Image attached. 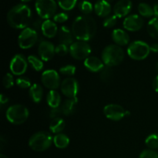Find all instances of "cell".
Instances as JSON below:
<instances>
[{
    "mask_svg": "<svg viewBox=\"0 0 158 158\" xmlns=\"http://www.w3.org/2000/svg\"><path fill=\"white\" fill-rule=\"evenodd\" d=\"M72 32L74 37L79 41H89L97 32L95 19L89 15L77 17L73 23Z\"/></svg>",
    "mask_w": 158,
    "mask_h": 158,
    "instance_id": "1",
    "label": "cell"
},
{
    "mask_svg": "<svg viewBox=\"0 0 158 158\" xmlns=\"http://www.w3.org/2000/svg\"><path fill=\"white\" fill-rule=\"evenodd\" d=\"M32 19V10L25 4H18L8 12L7 22L11 27L24 29L28 27Z\"/></svg>",
    "mask_w": 158,
    "mask_h": 158,
    "instance_id": "2",
    "label": "cell"
},
{
    "mask_svg": "<svg viewBox=\"0 0 158 158\" xmlns=\"http://www.w3.org/2000/svg\"><path fill=\"white\" fill-rule=\"evenodd\" d=\"M101 58L105 66L113 67L120 65L124 59V52L120 46L111 44L103 49Z\"/></svg>",
    "mask_w": 158,
    "mask_h": 158,
    "instance_id": "3",
    "label": "cell"
},
{
    "mask_svg": "<svg viewBox=\"0 0 158 158\" xmlns=\"http://www.w3.org/2000/svg\"><path fill=\"white\" fill-rule=\"evenodd\" d=\"M53 143V137L46 131H39L35 133L29 140V148L34 151L43 152L46 151Z\"/></svg>",
    "mask_w": 158,
    "mask_h": 158,
    "instance_id": "4",
    "label": "cell"
},
{
    "mask_svg": "<svg viewBox=\"0 0 158 158\" xmlns=\"http://www.w3.org/2000/svg\"><path fill=\"white\" fill-rule=\"evenodd\" d=\"M29 110L22 104H15L10 106L7 109L6 116L7 120L11 123L15 125H20L24 123L29 117Z\"/></svg>",
    "mask_w": 158,
    "mask_h": 158,
    "instance_id": "5",
    "label": "cell"
},
{
    "mask_svg": "<svg viewBox=\"0 0 158 158\" xmlns=\"http://www.w3.org/2000/svg\"><path fill=\"white\" fill-rule=\"evenodd\" d=\"M128 56L134 60H145L149 56L151 49L150 46L143 41L137 40L131 43L127 47Z\"/></svg>",
    "mask_w": 158,
    "mask_h": 158,
    "instance_id": "6",
    "label": "cell"
},
{
    "mask_svg": "<svg viewBox=\"0 0 158 158\" xmlns=\"http://www.w3.org/2000/svg\"><path fill=\"white\" fill-rule=\"evenodd\" d=\"M35 8L39 16L46 20L55 15L57 4L55 0H36Z\"/></svg>",
    "mask_w": 158,
    "mask_h": 158,
    "instance_id": "7",
    "label": "cell"
},
{
    "mask_svg": "<svg viewBox=\"0 0 158 158\" xmlns=\"http://www.w3.org/2000/svg\"><path fill=\"white\" fill-rule=\"evenodd\" d=\"M39 39L38 32L31 27H27L20 32L18 38L19 46L23 49H30L37 43Z\"/></svg>",
    "mask_w": 158,
    "mask_h": 158,
    "instance_id": "8",
    "label": "cell"
},
{
    "mask_svg": "<svg viewBox=\"0 0 158 158\" xmlns=\"http://www.w3.org/2000/svg\"><path fill=\"white\" fill-rule=\"evenodd\" d=\"M69 53L75 60H85L90 55L91 47L86 42L77 40L69 46Z\"/></svg>",
    "mask_w": 158,
    "mask_h": 158,
    "instance_id": "9",
    "label": "cell"
},
{
    "mask_svg": "<svg viewBox=\"0 0 158 158\" xmlns=\"http://www.w3.org/2000/svg\"><path fill=\"white\" fill-rule=\"evenodd\" d=\"M61 92L68 99L77 98V94L80 90L79 83L76 79L68 77L61 83Z\"/></svg>",
    "mask_w": 158,
    "mask_h": 158,
    "instance_id": "10",
    "label": "cell"
},
{
    "mask_svg": "<svg viewBox=\"0 0 158 158\" xmlns=\"http://www.w3.org/2000/svg\"><path fill=\"white\" fill-rule=\"evenodd\" d=\"M41 80L43 84L50 90H56L60 86V77L54 69H47L42 73Z\"/></svg>",
    "mask_w": 158,
    "mask_h": 158,
    "instance_id": "11",
    "label": "cell"
},
{
    "mask_svg": "<svg viewBox=\"0 0 158 158\" xmlns=\"http://www.w3.org/2000/svg\"><path fill=\"white\" fill-rule=\"evenodd\" d=\"M103 114L106 117L113 121H119L127 115V110L122 106L115 103L108 104L103 108Z\"/></svg>",
    "mask_w": 158,
    "mask_h": 158,
    "instance_id": "12",
    "label": "cell"
},
{
    "mask_svg": "<svg viewBox=\"0 0 158 158\" xmlns=\"http://www.w3.org/2000/svg\"><path fill=\"white\" fill-rule=\"evenodd\" d=\"M28 67V60L22 54H16L13 56L10 62L9 68L12 74L21 76L26 73Z\"/></svg>",
    "mask_w": 158,
    "mask_h": 158,
    "instance_id": "13",
    "label": "cell"
},
{
    "mask_svg": "<svg viewBox=\"0 0 158 158\" xmlns=\"http://www.w3.org/2000/svg\"><path fill=\"white\" fill-rule=\"evenodd\" d=\"M123 28L130 32L139 31L143 26V20L140 15L133 14L127 16L123 23Z\"/></svg>",
    "mask_w": 158,
    "mask_h": 158,
    "instance_id": "14",
    "label": "cell"
},
{
    "mask_svg": "<svg viewBox=\"0 0 158 158\" xmlns=\"http://www.w3.org/2000/svg\"><path fill=\"white\" fill-rule=\"evenodd\" d=\"M38 53L43 61H49L56 53V47L51 42L42 41L38 47Z\"/></svg>",
    "mask_w": 158,
    "mask_h": 158,
    "instance_id": "15",
    "label": "cell"
},
{
    "mask_svg": "<svg viewBox=\"0 0 158 158\" xmlns=\"http://www.w3.org/2000/svg\"><path fill=\"white\" fill-rule=\"evenodd\" d=\"M132 2L131 0H120L114 6V15L117 18H123L128 16V14L132 9Z\"/></svg>",
    "mask_w": 158,
    "mask_h": 158,
    "instance_id": "16",
    "label": "cell"
},
{
    "mask_svg": "<svg viewBox=\"0 0 158 158\" xmlns=\"http://www.w3.org/2000/svg\"><path fill=\"white\" fill-rule=\"evenodd\" d=\"M86 69L92 73L100 72L104 68V63L103 60L97 56H89L83 62Z\"/></svg>",
    "mask_w": 158,
    "mask_h": 158,
    "instance_id": "17",
    "label": "cell"
},
{
    "mask_svg": "<svg viewBox=\"0 0 158 158\" xmlns=\"http://www.w3.org/2000/svg\"><path fill=\"white\" fill-rule=\"evenodd\" d=\"M41 31L43 35L49 39L55 37L59 32L58 27L55 22L50 19H46L43 22Z\"/></svg>",
    "mask_w": 158,
    "mask_h": 158,
    "instance_id": "18",
    "label": "cell"
},
{
    "mask_svg": "<svg viewBox=\"0 0 158 158\" xmlns=\"http://www.w3.org/2000/svg\"><path fill=\"white\" fill-rule=\"evenodd\" d=\"M112 40L119 46H126L130 42V36L127 32L121 29H116L112 32Z\"/></svg>",
    "mask_w": 158,
    "mask_h": 158,
    "instance_id": "19",
    "label": "cell"
},
{
    "mask_svg": "<svg viewBox=\"0 0 158 158\" xmlns=\"http://www.w3.org/2000/svg\"><path fill=\"white\" fill-rule=\"evenodd\" d=\"M58 38L60 43L66 44L67 46H70L73 42L74 35L73 34L72 29H69V27L66 26H63L60 28L58 32Z\"/></svg>",
    "mask_w": 158,
    "mask_h": 158,
    "instance_id": "20",
    "label": "cell"
},
{
    "mask_svg": "<svg viewBox=\"0 0 158 158\" xmlns=\"http://www.w3.org/2000/svg\"><path fill=\"white\" fill-rule=\"evenodd\" d=\"M94 12L98 16L106 17L109 16L111 12V6L106 0H99L95 3L94 6Z\"/></svg>",
    "mask_w": 158,
    "mask_h": 158,
    "instance_id": "21",
    "label": "cell"
},
{
    "mask_svg": "<svg viewBox=\"0 0 158 158\" xmlns=\"http://www.w3.org/2000/svg\"><path fill=\"white\" fill-rule=\"evenodd\" d=\"M77 102L78 100L76 99H67L63 102L62 104L61 109L63 114L65 116H70L75 113L76 109H77Z\"/></svg>",
    "mask_w": 158,
    "mask_h": 158,
    "instance_id": "22",
    "label": "cell"
},
{
    "mask_svg": "<svg viewBox=\"0 0 158 158\" xmlns=\"http://www.w3.org/2000/svg\"><path fill=\"white\" fill-rule=\"evenodd\" d=\"M29 97L32 99V101L35 103H39L41 102L42 99L43 97V88L42 87L41 85L34 83L32 85L29 90Z\"/></svg>",
    "mask_w": 158,
    "mask_h": 158,
    "instance_id": "23",
    "label": "cell"
},
{
    "mask_svg": "<svg viewBox=\"0 0 158 158\" xmlns=\"http://www.w3.org/2000/svg\"><path fill=\"white\" fill-rule=\"evenodd\" d=\"M46 102L51 108L60 107L61 103V96L57 91L50 90L46 96Z\"/></svg>",
    "mask_w": 158,
    "mask_h": 158,
    "instance_id": "24",
    "label": "cell"
},
{
    "mask_svg": "<svg viewBox=\"0 0 158 158\" xmlns=\"http://www.w3.org/2000/svg\"><path fill=\"white\" fill-rule=\"evenodd\" d=\"M65 127H66V123L64 120L61 117H57L52 120L49 124V130L52 134H61L62 131L64 130Z\"/></svg>",
    "mask_w": 158,
    "mask_h": 158,
    "instance_id": "25",
    "label": "cell"
},
{
    "mask_svg": "<svg viewBox=\"0 0 158 158\" xmlns=\"http://www.w3.org/2000/svg\"><path fill=\"white\" fill-rule=\"evenodd\" d=\"M53 143L59 149H65L69 144V138L64 134H56L53 137Z\"/></svg>",
    "mask_w": 158,
    "mask_h": 158,
    "instance_id": "26",
    "label": "cell"
},
{
    "mask_svg": "<svg viewBox=\"0 0 158 158\" xmlns=\"http://www.w3.org/2000/svg\"><path fill=\"white\" fill-rule=\"evenodd\" d=\"M148 32L151 38L158 40V18L151 19L148 24Z\"/></svg>",
    "mask_w": 158,
    "mask_h": 158,
    "instance_id": "27",
    "label": "cell"
},
{
    "mask_svg": "<svg viewBox=\"0 0 158 158\" xmlns=\"http://www.w3.org/2000/svg\"><path fill=\"white\" fill-rule=\"evenodd\" d=\"M138 12L141 16L145 18H151L154 15L153 7L145 2H141L138 5Z\"/></svg>",
    "mask_w": 158,
    "mask_h": 158,
    "instance_id": "28",
    "label": "cell"
},
{
    "mask_svg": "<svg viewBox=\"0 0 158 158\" xmlns=\"http://www.w3.org/2000/svg\"><path fill=\"white\" fill-rule=\"evenodd\" d=\"M27 60L28 63L31 65V66H32L34 70L40 72V71H41L43 69V66H44L43 62L39 57L35 56L34 55H30L28 56Z\"/></svg>",
    "mask_w": 158,
    "mask_h": 158,
    "instance_id": "29",
    "label": "cell"
},
{
    "mask_svg": "<svg viewBox=\"0 0 158 158\" xmlns=\"http://www.w3.org/2000/svg\"><path fill=\"white\" fill-rule=\"evenodd\" d=\"M145 144L151 150L158 149V134H153L148 136L145 140Z\"/></svg>",
    "mask_w": 158,
    "mask_h": 158,
    "instance_id": "30",
    "label": "cell"
},
{
    "mask_svg": "<svg viewBox=\"0 0 158 158\" xmlns=\"http://www.w3.org/2000/svg\"><path fill=\"white\" fill-rule=\"evenodd\" d=\"M56 2L63 10L70 11L74 9L77 3V0H56Z\"/></svg>",
    "mask_w": 158,
    "mask_h": 158,
    "instance_id": "31",
    "label": "cell"
},
{
    "mask_svg": "<svg viewBox=\"0 0 158 158\" xmlns=\"http://www.w3.org/2000/svg\"><path fill=\"white\" fill-rule=\"evenodd\" d=\"M79 9L81 11L83 15H89L93 12V9L94 8L93 7V5L91 2H89L87 0H83L79 3Z\"/></svg>",
    "mask_w": 158,
    "mask_h": 158,
    "instance_id": "32",
    "label": "cell"
},
{
    "mask_svg": "<svg viewBox=\"0 0 158 158\" xmlns=\"http://www.w3.org/2000/svg\"><path fill=\"white\" fill-rule=\"evenodd\" d=\"M100 77L103 82H109L113 78V70L111 67L107 66H105L104 68L100 71Z\"/></svg>",
    "mask_w": 158,
    "mask_h": 158,
    "instance_id": "33",
    "label": "cell"
},
{
    "mask_svg": "<svg viewBox=\"0 0 158 158\" xmlns=\"http://www.w3.org/2000/svg\"><path fill=\"white\" fill-rule=\"evenodd\" d=\"M60 73L64 76L71 77L73 76L76 73V66L73 65H66L62 66L60 69Z\"/></svg>",
    "mask_w": 158,
    "mask_h": 158,
    "instance_id": "34",
    "label": "cell"
},
{
    "mask_svg": "<svg viewBox=\"0 0 158 158\" xmlns=\"http://www.w3.org/2000/svg\"><path fill=\"white\" fill-rule=\"evenodd\" d=\"M15 83H16L17 86L22 89H27V88H30L32 86L30 80L27 77H19Z\"/></svg>",
    "mask_w": 158,
    "mask_h": 158,
    "instance_id": "35",
    "label": "cell"
},
{
    "mask_svg": "<svg viewBox=\"0 0 158 158\" xmlns=\"http://www.w3.org/2000/svg\"><path fill=\"white\" fill-rule=\"evenodd\" d=\"M117 17L115 15H109V16L106 17L103 20V25L104 27L106 28H112L117 24Z\"/></svg>",
    "mask_w": 158,
    "mask_h": 158,
    "instance_id": "36",
    "label": "cell"
},
{
    "mask_svg": "<svg viewBox=\"0 0 158 158\" xmlns=\"http://www.w3.org/2000/svg\"><path fill=\"white\" fill-rule=\"evenodd\" d=\"M2 83L3 86H4V87L6 88V89L12 87L14 85L13 76H12L10 73H7L4 76V77H3Z\"/></svg>",
    "mask_w": 158,
    "mask_h": 158,
    "instance_id": "37",
    "label": "cell"
},
{
    "mask_svg": "<svg viewBox=\"0 0 158 158\" xmlns=\"http://www.w3.org/2000/svg\"><path fill=\"white\" fill-rule=\"evenodd\" d=\"M69 52V47L66 44L60 43L56 46V53L58 56H66Z\"/></svg>",
    "mask_w": 158,
    "mask_h": 158,
    "instance_id": "38",
    "label": "cell"
},
{
    "mask_svg": "<svg viewBox=\"0 0 158 158\" xmlns=\"http://www.w3.org/2000/svg\"><path fill=\"white\" fill-rule=\"evenodd\" d=\"M139 158H158V153L154 150H144L140 153Z\"/></svg>",
    "mask_w": 158,
    "mask_h": 158,
    "instance_id": "39",
    "label": "cell"
},
{
    "mask_svg": "<svg viewBox=\"0 0 158 158\" xmlns=\"http://www.w3.org/2000/svg\"><path fill=\"white\" fill-rule=\"evenodd\" d=\"M68 19H69V16L66 12H60L54 15L53 21L57 23H63L67 21Z\"/></svg>",
    "mask_w": 158,
    "mask_h": 158,
    "instance_id": "40",
    "label": "cell"
},
{
    "mask_svg": "<svg viewBox=\"0 0 158 158\" xmlns=\"http://www.w3.org/2000/svg\"><path fill=\"white\" fill-rule=\"evenodd\" d=\"M61 114H63V112L60 106L56 108H51V110L49 111V117L52 119L57 118V117H60Z\"/></svg>",
    "mask_w": 158,
    "mask_h": 158,
    "instance_id": "41",
    "label": "cell"
},
{
    "mask_svg": "<svg viewBox=\"0 0 158 158\" xmlns=\"http://www.w3.org/2000/svg\"><path fill=\"white\" fill-rule=\"evenodd\" d=\"M42 25H43V23L41 22L40 19H36L33 23H32V28L33 29H35L36 32H38L39 30H41L42 29Z\"/></svg>",
    "mask_w": 158,
    "mask_h": 158,
    "instance_id": "42",
    "label": "cell"
},
{
    "mask_svg": "<svg viewBox=\"0 0 158 158\" xmlns=\"http://www.w3.org/2000/svg\"><path fill=\"white\" fill-rule=\"evenodd\" d=\"M9 102V99H8V97H6V95H4V94H1V96H0V103H1V106H2L3 105L6 104V103Z\"/></svg>",
    "mask_w": 158,
    "mask_h": 158,
    "instance_id": "43",
    "label": "cell"
},
{
    "mask_svg": "<svg viewBox=\"0 0 158 158\" xmlns=\"http://www.w3.org/2000/svg\"><path fill=\"white\" fill-rule=\"evenodd\" d=\"M152 86L154 90H155L157 93H158V74L156 76V77L154 79V80H153Z\"/></svg>",
    "mask_w": 158,
    "mask_h": 158,
    "instance_id": "44",
    "label": "cell"
},
{
    "mask_svg": "<svg viewBox=\"0 0 158 158\" xmlns=\"http://www.w3.org/2000/svg\"><path fill=\"white\" fill-rule=\"evenodd\" d=\"M151 51L154 52H158V43H153L152 45L150 46Z\"/></svg>",
    "mask_w": 158,
    "mask_h": 158,
    "instance_id": "45",
    "label": "cell"
},
{
    "mask_svg": "<svg viewBox=\"0 0 158 158\" xmlns=\"http://www.w3.org/2000/svg\"><path fill=\"white\" fill-rule=\"evenodd\" d=\"M153 9H154V16H155L156 18H158V3H157V4H155L153 6Z\"/></svg>",
    "mask_w": 158,
    "mask_h": 158,
    "instance_id": "46",
    "label": "cell"
},
{
    "mask_svg": "<svg viewBox=\"0 0 158 158\" xmlns=\"http://www.w3.org/2000/svg\"><path fill=\"white\" fill-rule=\"evenodd\" d=\"M0 158H8L7 157H6V155H4V154H0Z\"/></svg>",
    "mask_w": 158,
    "mask_h": 158,
    "instance_id": "47",
    "label": "cell"
},
{
    "mask_svg": "<svg viewBox=\"0 0 158 158\" xmlns=\"http://www.w3.org/2000/svg\"><path fill=\"white\" fill-rule=\"evenodd\" d=\"M156 71H157V73L158 74V63L156 64Z\"/></svg>",
    "mask_w": 158,
    "mask_h": 158,
    "instance_id": "48",
    "label": "cell"
},
{
    "mask_svg": "<svg viewBox=\"0 0 158 158\" xmlns=\"http://www.w3.org/2000/svg\"><path fill=\"white\" fill-rule=\"evenodd\" d=\"M21 1L23 2H27L31 1V0H21Z\"/></svg>",
    "mask_w": 158,
    "mask_h": 158,
    "instance_id": "49",
    "label": "cell"
},
{
    "mask_svg": "<svg viewBox=\"0 0 158 158\" xmlns=\"http://www.w3.org/2000/svg\"><path fill=\"white\" fill-rule=\"evenodd\" d=\"M82 1H83V0H82Z\"/></svg>",
    "mask_w": 158,
    "mask_h": 158,
    "instance_id": "50",
    "label": "cell"
}]
</instances>
